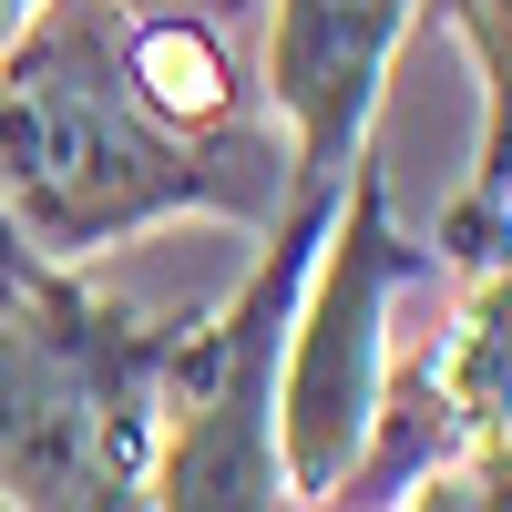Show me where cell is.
<instances>
[{"mask_svg": "<svg viewBox=\"0 0 512 512\" xmlns=\"http://www.w3.org/2000/svg\"><path fill=\"white\" fill-rule=\"evenodd\" d=\"M420 11L431 0H267L256 93H267L277 144H287V195L277 205H338L349 164L369 154L390 62L420 31Z\"/></svg>", "mask_w": 512, "mask_h": 512, "instance_id": "277c9868", "label": "cell"}, {"mask_svg": "<svg viewBox=\"0 0 512 512\" xmlns=\"http://www.w3.org/2000/svg\"><path fill=\"white\" fill-rule=\"evenodd\" d=\"M431 11L461 31V52L482 72V164H472V185H461V205L441 216L431 256L492 267L502 256V205H512V0H431Z\"/></svg>", "mask_w": 512, "mask_h": 512, "instance_id": "8992f818", "label": "cell"}, {"mask_svg": "<svg viewBox=\"0 0 512 512\" xmlns=\"http://www.w3.org/2000/svg\"><path fill=\"white\" fill-rule=\"evenodd\" d=\"M277 195L287 144L267 123L185 134L144 103L123 62V0H31L0 31V216L31 256L93 267L103 246L175 216L267 226Z\"/></svg>", "mask_w": 512, "mask_h": 512, "instance_id": "6da1fadb", "label": "cell"}, {"mask_svg": "<svg viewBox=\"0 0 512 512\" xmlns=\"http://www.w3.org/2000/svg\"><path fill=\"white\" fill-rule=\"evenodd\" d=\"M123 62H134L144 103L185 134H246L256 123V82L236 62V41L195 0H123Z\"/></svg>", "mask_w": 512, "mask_h": 512, "instance_id": "5b68a950", "label": "cell"}, {"mask_svg": "<svg viewBox=\"0 0 512 512\" xmlns=\"http://www.w3.org/2000/svg\"><path fill=\"white\" fill-rule=\"evenodd\" d=\"M21 11H31V0H0V31H11V21H21Z\"/></svg>", "mask_w": 512, "mask_h": 512, "instance_id": "ba28073f", "label": "cell"}, {"mask_svg": "<svg viewBox=\"0 0 512 512\" xmlns=\"http://www.w3.org/2000/svg\"><path fill=\"white\" fill-rule=\"evenodd\" d=\"M31 267H52V256H31V246H21V226H11V216H0V287H21Z\"/></svg>", "mask_w": 512, "mask_h": 512, "instance_id": "52a82bcc", "label": "cell"}, {"mask_svg": "<svg viewBox=\"0 0 512 512\" xmlns=\"http://www.w3.org/2000/svg\"><path fill=\"white\" fill-rule=\"evenodd\" d=\"M431 287V246L390 226V175L359 154L338 185V216L297 277L287 349H277V461L287 502H328L338 472L359 461L379 420V379H390V297Z\"/></svg>", "mask_w": 512, "mask_h": 512, "instance_id": "3957f363", "label": "cell"}, {"mask_svg": "<svg viewBox=\"0 0 512 512\" xmlns=\"http://www.w3.org/2000/svg\"><path fill=\"white\" fill-rule=\"evenodd\" d=\"M185 328L103 308L72 267L0 287V502L21 512H123L144 502L164 379Z\"/></svg>", "mask_w": 512, "mask_h": 512, "instance_id": "7a4b0ae2", "label": "cell"}]
</instances>
